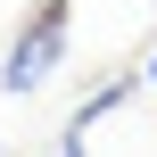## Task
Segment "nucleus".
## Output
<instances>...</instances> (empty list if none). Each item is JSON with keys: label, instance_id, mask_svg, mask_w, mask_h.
Here are the masks:
<instances>
[{"label": "nucleus", "instance_id": "obj_1", "mask_svg": "<svg viewBox=\"0 0 157 157\" xmlns=\"http://www.w3.org/2000/svg\"><path fill=\"white\" fill-rule=\"evenodd\" d=\"M58 58H66V0H41V8L25 17V33L8 41V58H0V91H8V99L41 91V83L58 75Z\"/></svg>", "mask_w": 157, "mask_h": 157}, {"label": "nucleus", "instance_id": "obj_2", "mask_svg": "<svg viewBox=\"0 0 157 157\" xmlns=\"http://www.w3.org/2000/svg\"><path fill=\"white\" fill-rule=\"evenodd\" d=\"M50 157H91V141H83V124H75V132H58V149Z\"/></svg>", "mask_w": 157, "mask_h": 157}, {"label": "nucleus", "instance_id": "obj_3", "mask_svg": "<svg viewBox=\"0 0 157 157\" xmlns=\"http://www.w3.org/2000/svg\"><path fill=\"white\" fill-rule=\"evenodd\" d=\"M141 83H149V91H157V50H149V66H141Z\"/></svg>", "mask_w": 157, "mask_h": 157}]
</instances>
